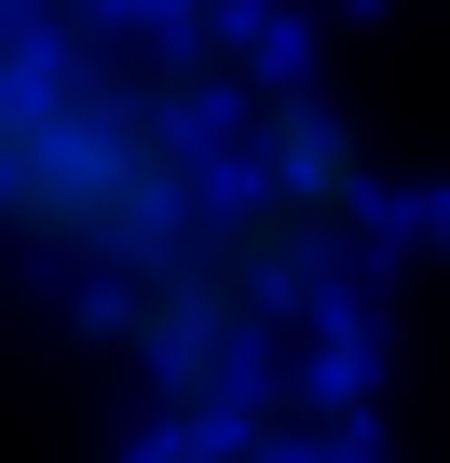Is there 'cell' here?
<instances>
[{"mask_svg": "<svg viewBox=\"0 0 450 463\" xmlns=\"http://www.w3.org/2000/svg\"><path fill=\"white\" fill-rule=\"evenodd\" d=\"M273 82L260 0H0V246L137 300L233 204Z\"/></svg>", "mask_w": 450, "mask_h": 463, "instance_id": "cell-1", "label": "cell"}]
</instances>
